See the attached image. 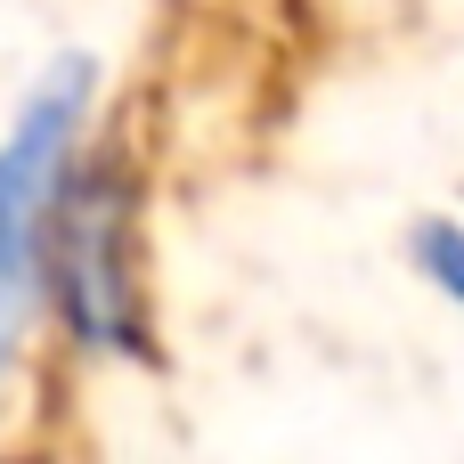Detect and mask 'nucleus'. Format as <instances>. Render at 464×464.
<instances>
[{
  "mask_svg": "<svg viewBox=\"0 0 464 464\" xmlns=\"http://www.w3.org/2000/svg\"><path fill=\"white\" fill-rule=\"evenodd\" d=\"M90 82H98L90 57H57V65L41 73V90L24 98L16 130L0 139V359L16 351L24 318H33V294H41L49 204H57L73 130H82V114H90Z\"/></svg>",
  "mask_w": 464,
  "mask_h": 464,
  "instance_id": "nucleus-1",
  "label": "nucleus"
},
{
  "mask_svg": "<svg viewBox=\"0 0 464 464\" xmlns=\"http://www.w3.org/2000/svg\"><path fill=\"white\" fill-rule=\"evenodd\" d=\"M57 285H65V318L82 343L98 351H130V285H122V188L114 179H82L65 204V245H57Z\"/></svg>",
  "mask_w": 464,
  "mask_h": 464,
  "instance_id": "nucleus-2",
  "label": "nucleus"
},
{
  "mask_svg": "<svg viewBox=\"0 0 464 464\" xmlns=\"http://www.w3.org/2000/svg\"><path fill=\"white\" fill-rule=\"evenodd\" d=\"M416 261L432 269V285H440V294H457V302H464V228L424 220V228H416Z\"/></svg>",
  "mask_w": 464,
  "mask_h": 464,
  "instance_id": "nucleus-3",
  "label": "nucleus"
}]
</instances>
